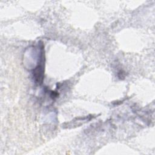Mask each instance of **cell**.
Listing matches in <instances>:
<instances>
[{"instance_id":"1","label":"cell","mask_w":155,"mask_h":155,"mask_svg":"<svg viewBox=\"0 0 155 155\" xmlns=\"http://www.w3.org/2000/svg\"><path fill=\"white\" fill-rule=\"evenodd\" d=\"M44 54L43 51L41 53L39 63H38L36 67L33 70V78L36 83L38 84H41L43 81L44 79Z\"/></svg>"}]
</instances>
